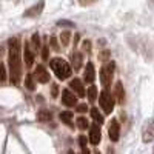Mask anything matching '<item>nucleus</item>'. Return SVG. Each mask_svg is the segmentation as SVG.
<instances>
[{"label": "nucleus", "instance_id": "16", "mask_svg": "<svg viewBox=\"0 0 154 154\" xmlns=\"http://www.w3.org/2000/svg\"><path fill=\"white\" fill-rule=\"evenodd\" d=\"M59 117H60V120H62L63 123H66L68 126H72V112H69V111H62Z\"/></svg>", "mask_w": 154, "mask_h": 154}, {"label": "nucleus", "instance_id": "31", "mask_svg": "<svg viewBox=\"0 0 154 154\" xmlns=\"http://www.w3.org/2000/svg\"><path fill=\"white\" fill-rule=\"evenodd\" d=\"M57 93H59V86L57 85H53V97H56Z\"/></svg>", "mask_w": 154, "mask_h": 154}, {"label": "nucleus", "instance_id": "25", "mask_svg": "<svg viewBox=\"0 0 154 154\" xmlns=\"http://www.w3.org/2000/svg\"><path fill=\"white\" fill-rule=\"evenodd\" d=\"M86 111H88L86 103H80V105H77V112H86Z\"/></svg>", "mask_w": 154, "mask_h": 154}, {"label": "nucleus", "instance_id": "19", "mask_svg": "<svg viewBox=\"0 0 154 154\" xmlns=\"http://www.w3.org/2000/svg\"><path fill=\"white\" fill-rule=\"evenodd\" d=\"M25 85H26L28 89H35V83H34V75L32 74H26V77H25Z\"/></svg>", "mask_w": 154, "mask_h": 154}, {"label": "nucleus", "instance_id": "8", "mask_svg": "<svg viewBox=\"0 0 154 154\" xmlns=\"http://www.w3.org/2000/svg\"><path fill=\"white\" fill-rule=\"evenodd\" d=\"M102 140V133H100V125L99 123H94L89 128V142L93 145H99Z\"/></svg>", "mask_w": 154, "mask_h": 154}, {"label": "nucleus", "instance_id": "24", "mask_svg": "<svg viewBox=\"0 0 154 154\" xmlns=\"http://www.w3.org/2000/svg\"><path fill=\"white\" fill-rule=\"evenodd\" d=\"M0 80H6V69H5V65L0 62Z\"/></svg>", "mask_w": 154, "mask_h": 154}, {"label": "nucleus", "instance_id": "35", "mask_svg": "<svg viewBox=\"0 0 154 154\" xmlns=\"http://www.w3.org/2000/svg\"><path fill=\"white\" fill-rule=\"evenodd\" d=\"M94 154H100V152H99V151H96V152H94Z\"/></svg>", "mask_w": 154, "mask_h": 154}, {"label": "nucleus", "instance_id": "10", "mask_svg": "<svg viewBox=\"0 0 154 154\" xmlns=\"http://www.w3.org/2000/svg\"><path fill=\"white\" fill-rule=\"evenodd\" d=\"M83 79L86 83H93L96 80V69H94V63L93 62H88L86 63V68L83 72Z\"/></svg>", "mask_w": 154, "mask_h": 154}, {"label": "nucleus", "instance_id": "9", "mask_svg": "<svg viewBox=\"0 0 154 154\" xmlns=\"http://www.w3.org/2000/svg\"><path fill=\"white\" fill-rule=\"evenodd\" d=\"M34 79L38 82V83H48L49 82V74L48 71L42 66V65H38L34 71Z\"/></svg>", "mask_w": 154, "mask_h": 154}, {"label": "nucleus", "instance_id": "17", "mask_svg": "<svg viewBox=\"0 0 154 154\" xmlns=\"http://www.w3.org/2000/svg\"><path fill=\"white\" fill-rule=\"evenodd\" d=\"M91 117H93L94 123H99V125H102V123L105 122L103 116L99 112V108H91Z\"/></svg>", "mask_w": 154, "mask_h": 154}, {"label": "nucleus", "instance_id": "13", "mask_svg": "<svg viewBox=\"0 0 154 154\" xmlns=\"http://www.w3.org/2000/svg\"><path fill=\"white\" fill-rule=\"evenodd\" d=\"M23 56H25V63H26V66L31 68L32 63H34V53H32V49L29 48L28 43H25V46H23Z\"/></svg>", "mask_w": 154, "mask_h": 154}, {"label": "nucleus", "instance_id": "26", "mask_svg": "<svg viewBox=\"0 0 154 154\" xmlns=\"http://www.w3.org/2000/svg\"><path fill=\"white\" fill-rule=\"evenodd\" d=\"M97 0H79V3L82 5V6H86V5H93V3H96Z\"/></svg>", "mask_w": 154, "mask_h": 154}, {"label": "nucleus", "instance_id": "2", "mask_svg": "<svg viewBox=\"0 0 154 154\" xmlns=\"http://www.w3.org/2000/svg\"><path fill=\"white\" fill-rule=\"evenodd\" d=\"M49 65L53 68L54 74L57 75V79H60V80H66L71 75V66L66 60H63L60 57H54V59H51Z\"/></svg>", "mask_w": 154, "mask_h": 154}, {"label": "nucleus", "instance_id": "33", "mask_svg": "<svg viewBox=\"0 0 154 154\" xmlns=\"http://www.w3.org/2000/svg\"><path fill=\"white\" fill-rule=\"evenodd\" d=\"M82 154H89V151H88V148H83V149H82Z\"/></svg>", "mask_w": 154, "mask_h": 154}, {"label": "nucleus", "instance_id": "27", "mask_svg": "<svg viewBox=\"0 0 154 154\" xmlns=\"http://www.w3.org/2000/svg\"><path fill=\"white\" fill-rule=\"evenodd\" d=\"M79 143H80V148H82V149L86 148V137H85V136H80V137H79Z\"/></svg>", "mask_w": 154, "mask_h": 154}, {"label": "nucleus", "instance_id": "30", "mask_svg": "<svg viewBox=\"0 0 154 154\" xmlns=\"http://www.w3.org/2000/svg\"><path fill=\"white\" fill-rule=\"evenodd\" d=\"M83 49H85V51H88V53L91 51V43H89L88 40H85V42H83Z\"/></svg>", "mask_w": 154, "mask_h": 154}, {"label": "nucleus", "instance_id": "29", "mask_svg": "<svg viewBox=\"0 0 154 154\" xmlns=\"http://www.w3.org/2000/svg\"><path fill=\"white\" fill-rule=\"evenodd\" d=\"M48 46H43V49H42V59L43 60H48Z\"/></svg>", "mask_w": 154, "mask_h": 154}, {"label": "nucleus", "instance_id": "1", "mask_svg": "<svg viewBox=\"0 0 154 154\" xmlns=\"http://www.w3.org/2000/svg\"><path fill=\"white\" fill-rule=\"evenodd\" d=\"M8 62H9V79L12 85H19L22 77V59H20V40L19 37H11L8 42Z\"/></svg>", "mask_w": 154, "mask_h": 154}, {"label": "nucleus", "instance_id": "3", "mask_svg": "<svg viewBox=\"0 0 154 154\" xmlns=\"http://www.w3.org/2000/svg\"><path fill=\"white\" fill-rule=\"evenodd\" d=\"M114 62H105L103 66L100 68V82L103 85V88H108L111 85L112 80V75H114Z\"/></svg>", "mask_w": 154, "mask_h": 154}, {"label": "nucleus", "instance_id": "14", "mask_svg": "<svg viewBox=\"0 0 154 154\" xmlns=\"http://www.w3.org/2000/svg\"><path fill=\"white\" fill-rule=\"evenodd\" d=\"M71 62H72V66L75 71H79L80 66H82V54L79 53V51H74V53L71 54Z\"/></svg>", "mask_w": 154, "mask_h": 154}, {"label": "nucleus", "instance_id": "20", "mask_svg": "<svg viewBox=\"0 0 154 154\" xmlns=\"http://www.w3.org/2000/svg\"><path fill=\"white\" fill-rule=\"evenodd\" d=\"M86 94H88V99H89V102H94V100L97 99V88H96L94 85H91V86L88 88Z\"/></svg>", "mask_w": 154, "mask_h": 154}, {"label": "nucleus", "instance_id": "18", "mask_svg": "<svg viewBox=\"0 0 154 154\" xmlns=\"http://www.w3.org/2000/svg\"><path fill=\"white\" fill-rule=\"evenodd\" d=\"M51 117H53V114L48 109H42V111L37 112V119L40 122H48V120H51Z\"/></svg>", "mask_w": 154, "mask_h": 154}, {"label": "nucleus", "instance_id": "34", "mask_svg": "<svg viewBox=\"0 0 154 154\" xmlns=\"http://www.w3.org/2000/svg\"><path fill=\"white\" fill-rule=\"evenodd\" d=\"M149 2H151V3H152V5H154V0H149Z\"/></svg>", "mask_w": 154, "mask_h": 154}, {"label": "nucleus", "instance_id": "32", "mask_svg": "<svg viewBox=\"0 0 154 154\" xmlns=\"http://www.w3.org/2000/svg\"><path fill=\"white\" fill-rule=\"evenodd\" d=\"M51 45L54 46V49H57V42H56V37H51Z\"/></svg>", "mask_w": 154, "mask_h": 154}, {"label": "nucleus", "instance_id": "15", "mask_svg": "<svg viewBox=\"0 0 154 154\" xmlns=\"http://www.w3.org/2000/svg\"><path fill=\"white\" fill-rule=\"evenodd\" d=\"M116 97H117V102H119V103H123V102H125V89H123L122 82H117V83H116Z\"/></svg>", "mask_w": 154, "mask_h": 154}, {"label": "nucleus", "instance_id": "7", "mask_svg": "<svg viewBox=\"0 0 154 154\" xmlns=\"http://www.w3.org/2000/svg\"><path fill=\"white\" fill-rule=\"evenodd\" d=\"M43 8H45V2H43V0H40V2H37L35 5H32L31 8H28L26 11H25L23 16L25 17H37V16L42 14Z\"/></svg>", "mask_w": 154, "mask_h": 154}, {"label": "nucleus", "instance_id": "11", "mask_svg": "<svg viewBox=\"0 0 154 154\" xmlns=\"http://www.w3.org/2000/svg\"><path fill=\"white\" fill-rule=\"evenodd\" d=\"M62 102H63V105H66V106H75L77 105V97L74 96V93L69 91V89H65V91L62 93Z\"/></svg>", "mask_w": 154, "mask_h": 154}, {"label": "nucleus", "instance_id": "28", "mask_svg": "<svg viewBox=\"0 0 154 154\" xmlns=\"http://www.w3.org/2000/svg\"><path fill=\"white\" fill-rule=\"evenodd\" d=\"M57 25H59V26H62V25H66V26H74V23H72V22H68V20H59Z\"/></svg>", "mask_w": 154, "mask_h": 154}, {"label": "nucleus", "instance_id": "23", "mask_svg": "<svg viewBox=\"0 0 154 154\" xmlns=\"http://www.w3.org/2000/svg\"><path fill=\"white\" fill-rule=\"evenodd\" d=\"M31 40H32V46H34V49H38V46H40V37H38V34H37V32H35V34H32Z\"/></svg>", "mask_w": 154, "mask_h": 154}, {"label": "nucleus", "instance_id": "5", "mask_svg": "<svg viewBox=\"0 0 154 154\" xmlns=\"http://www.w3.org/2000/svg\"><path fill=\"white\" fill-rule=\"evenodd\" d=\"M142 139L146 143L154 140V119H149L145 122V125L142 128Z\"/></svg>", "mask_w": 154, "mask_h": 154}, {"label": "nucleus", "instance_id": "12", "mask_svg": "<svg viewBox=\"0 0 154 154\" xmlns=\"http://www.w3.org/2000/svg\"><path fill=\"white\" fill-rule=\"evenodd\" d=\"M69 88H71L79 97H85V88H83V83H82L79 79H72V80L69 82Z\"/></svg>", "mask_w": 154, "mask_h": 154}, {"label": "nucleus", "instance_id": "4", "mask_svg": "<svg viewBox=\"0 0 154 154\" xmlns=\"http://www.w3.org/2000/svg\"><path fill=\"white\" fill-rule=\"evenodd\" d=\"M99 103H100L102 109H103L106 114H111L112 109H114V97L106 91V89H103L99 96Z\"/></svg>", "mask_w": 154, "mask_h": 154}, {"label": "nucleus", "instance_id": "22", "mask_svg": "<svg viewBox=\"0 0 154 154\" xmlns=\"http://www.w3.org/2000/svg\"><path fill=\"white\" fill-rule=\"evenodd\" d=\"M75 123H77V126H79V130H86V128L89 126V123H88L86 117H77Z\"/></svg>", "mask_w": 154, "mask_h": 154}, {"label": "nucleus", "instance_id": "6", "mask_svg": "<svg viewBox=\"0 0 154 154\" xmlns=\"http://www.w3.org/2000/svg\"><path fill=\"white\" fill-rule=\"evenodd\" d=\"M108 136L111 139V142H117L119 137H120V125L117 122V119H112L109 122V126H108Z\"/></svg>", "mask_w": 154, "mask_h": 154}, {"label": "nucleus", "instance_id": "21", "mask_svg": "<svg viewBox=\"0 0 154 154\" xmlns=\"http://www.w3.org/2000/svg\"><path fill=\"white\" fill-rule=\"evenodd\" d=\"M69 38H71V32H69V31H63V32L60 34V42H62L63 46H66V45L69 43Z\"/></svg>", "mask_w": 154, "mask_h": 154}]
</instances>
